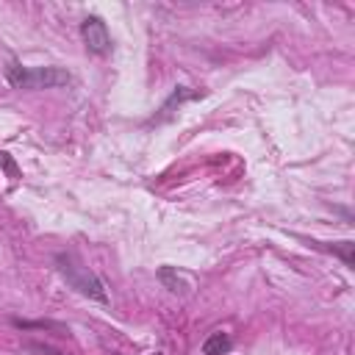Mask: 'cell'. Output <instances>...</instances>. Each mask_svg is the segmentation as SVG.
<instances>
[{
  "label": "cell",
  "instance_id": "cell-3",
  "mask_svg": "<svg viewBox=\"0 0 355 355\" xmlns=\"http://www.w3.org/2000/svg\"><path fill=\"white\" fill-rule=\"evenodd\" d=\"M80 36H83V44L92 55H108L111 53V33L100 17H94V14L86 17L80 22Z\"/></svg>",
  "mask_w": 355,
  "mask_h": 355
},
{
  "label": "cell",
  "instance_id": "cell-6",
  "mask_svg": "<svg viewBox=\"0 0 355 355\" xmlns=\"http://www.w3.org/2000/svg\"><path fill=\"white\" fill-rule=\"evenodd\" d=\"M28 349L36 352V355H67V352H61V349H55L50 344H28Z\"/></svg>",
  "mask_w": 355,
  "mask_h": 355
},
{
  "label": "cell",
  "instance_id": "cell-8",
  "mask_svg": "<svg viewBox=\"0 0 355 355\" xmlns=\"http://www.w3.org/2000/svg\"><path fill=\"white\" fill-rule=\"evenodd\" d=\"M150 355H158V352H150Z\"/></svg>",
  "mask_w": 355,
  "mask_h": 355
},
{
  "label": "cell",
  "instance_id": "cell-1",
  "mask_svg": "<svg viewBox=\"0 0 355 355\" xmlns=\"http://www.w3.org/2000/svg\"><path fill=\"white\" fill-rule=\"evenodd\" d=\"M6 80L14 89H53L72 80V75L61 67H25L19 61H8Z\"/></svg>",
  "mask_w": 355,
  "mask_h": 355
},
{
  "label": "cell",
  "instance_id": "cell-7",
  "mask_svg": "<svg viewBox=\"0 0 355 355\" xmlns=\"http://www.w3.org/2000/svg\"><path fill=\"white\" fill-rule=\"evenodd\" d=\"M330 250H336L344 258V263L352 266V241H341V247H330Z\"/></svg>",
  "mask_w": 355,
  "mask_h": 355
},
{
  "label": "cell",
  "instance_id": "cell-4",
  "mask_svg": "<svg viewBox=\"0 0 355 355\" xmlns=\"http://www.w3.org/2000/svg\"><path fill=\"white\" fill-rule=\"evenodd\" d=\"M158 277H161V283H164L169 291H175V294H189V291H191V277H189L186 272H178L175 266H161V269H158Z\"/></svg>",
  "mask_w": 355,
  "mask_h": 355
},
{
  "label": "cell",
  "instance_id": "cell-5",
  "mask_svg": "<svg viewBox=\"0 0 355 355\" xmlns=\"http://www.w3.org/2000/svg\"><path fill=\"white\" fill-rule=\"evenodd\" d=\"M230 347H233L230 336L222 333V330H216V333H211V336L205 338V344H202V355H227Z\"/></svg>",
  "mask_w": 355,
  "mask_h": 355
},
{
  "label": "cell",
  "instance_id": "cell-2",
  "mask_svg": "<svg viewBox=\"0 0 355 355\" xmlns=\"http://www.w3.org/2000/svg\"><path fill=\"white\" fill-rule=\"evenodd\" d=\"M55 263H58V272L64 275V280H67L72 288H78L80 294H86V297H92V300L108 302V294H105L103 280H100L89 266H83L75 252H61V255H55Z\"/></svg>",
  "mask_w": 355,
  "mask_h": 355
}]
</instances>
